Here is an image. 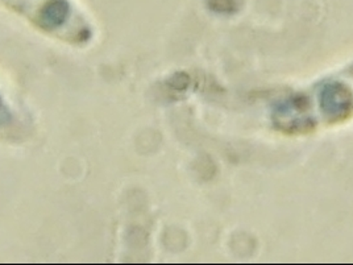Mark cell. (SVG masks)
Returning <instances> with one entry per match:
<instances>
[{
  "label": "cell",
  "mask_w": 353,
  "mask_h": 265,
  "mask_svg": "<svg viewBox=\"0 0 353 265\" xmlns=\"http://www.w3.org/2000/svg\"><path fill=\"white\" fill-rule=\"evenodd\" d=\"M8 119H10V114H8L7 108L4 107L3 102L0 101V126H1V124H4V123H7V121H8Z\"/></svg>",
  "instance_id": "cell-2"
},
{
  "label": "cell",
  "mask_w": 353,
  "mask_h": 265,
  "mask_svg": "<svg viewBox=\"0 0 353 265\" xmlns=\"http://www.w3.org/2000/svg\"><path fill=\"white\" fill-rule=\"evenodd\" d=\"M10 7L20 12H26L33 19L39 20V16L44 11L45 7L54 0H1Z\"/></svg>",
  "instance_id": "cell-1"
}]
</instances>
